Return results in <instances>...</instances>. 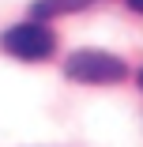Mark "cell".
I'll use <instances>...</instances> for the list:
<instances>
[{
	"label": "cell",
	"mask_w": 143,
	"mask_h": 147,
	"mask_svg": "<svg viewBox=\"0 0 143 147\" xmlns=\"http://www.w3.org/2000/svg\"><path fill=\"white\" fill-rule=\"evenodd\" d=\"M64 76L75 83H94V87H113L128 76V64L105 49H75L64 61Z\"/></svg>",
	"instance_id": "6da1fadb"
},
{
	"label": "cell",
	"mask_w": 143,
	"mask_h": 147,
	"mask_svg": "<svg viewBox=\"0 0 143 147\" xmlns=\"http://www.w3.org/2000/svg\"><path fill=\"white\" fill-rule=\"evenodd\" d=\"M0 45L11 57H19V61H45L56 49V38H53V30L42 19H30V23H19L11 30H4L0 34Z\"/></svg>",
	"instance_id": "7a4b0ae2"
},
{
	"label": "cell",
	"mask_w": 143,
	"mask_h": 147,
	"mask_svg": "<svg viewBox=\"0 0 143 147\" xmlns=\"http://www.w3.org/2000/svg\"><path fill=\"white\" fill-rule=\"evenodd\" d=\"M94 0H34V19H53V15H68V11H83Z\"/></svg>",
	"instance_id": "3957f363"
},
{
	"label": "cell",
	"mask_w": 143,
	"mask_h": 147,
	"mask_svg": "<svg viewBox=\"0 0 143 147\" xmlns=\"http://www.w3.org/2000/svg\"><path fill=\"white\" fill-rule=\"evenodd\" d=\"M128 8H132V11H139V15H143V0H128Z\"/></svg>",
	"instance_id": "277c9868"
},
{
	"label": "cell",
	"mask_w": 143,
	"mask_h": 147,
	"mask_svg": "<svg viewBox=\"0 0 143 147\" xmlns=\"http://www.w3.org/2000/svg\"><path fill=\"white\" fill-rule=\"evenodd\" d=\"M139 87H143V72H139Z\"/></svg>",
	"instance_id": "5b68a950"
}]
</instances>
